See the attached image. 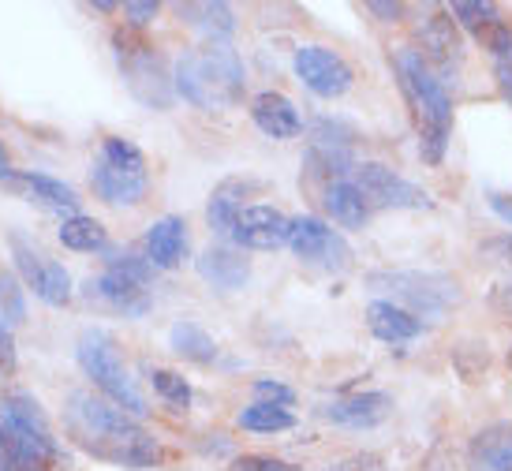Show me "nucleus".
<instances>
[{
	"label": "nucleus",
	"mask_w": 512,
	"mask_h": 471,
	"mask_svg": "<svg viewBox=\"0 0 512 471\" xmlns=\"http://www.w3.org/2000/svg\"><path fill=\"white\" fill-rule=\"evenodd\" d=\"M367 326H370V333H374L378 341H385V344L415 341V337L423 333V322H419L415 314H408L404 307H397V303H389V300L370 303V307H367Z\"/></svg>",
	"instance_id": "4be33fe9"
},
{
	"label": "nucleus",
	"mask_w": 512,
	"mask_h": 471,
	"mask_svg": "<svg viewBox=\"0 0 512 471\" xmlns=\"http://www.w3.org/2000/svg\"><path fill=\"white\" fill-rule=\"evenodd\" d=\"M8 180H15L19 187H27L30 199L42 202L45 210L79 217V195H75V187H68L64 180H53V176H45V172H12Z\"/></svg>",
	"instance_id": "5701e85b"
},
{
	"label": "nucleus",
	"mask_w": 512,
	"mask_h": 471,
	"mask_svg": "<svg viewBox=\"0 0 512 471\" xmlns=\"http://www.w3.org/2000/svg\"><path fill=\"white\" fill-rule=\"evenodd\" d=\"M86 292H90V300H101L105 307H113V311L124 314V318H139V314L150 311V296H146V288L139 285V281L124 277V273L105 270L98 281H90V285H86Z\"/></svg>",
	"instance_id": "dca6fc26"
},
{
	"label": "nucleus",
	"mask_w": 512,
	"mask_h": 471,
	"mask_svg": "<svg viewBox=\"0 0 512 471\" xmlns=\"http://www.w3.org/2000/svg\"><path fill=\"white\" fill-rule=\"evenodd\" d=\"M12 363H15V352H12V326L0 318V374L4 371H12Z\"/></svg>",
	"instance_id": "58836bf2"
},
{
	"label": "nucleus",
	"mask_w": 512,
	"mask_h": 471,
	"mask_svg": "<svg viewBox=\"0 0 512 471\" xmlns=\"http://www.w3.org/2000/svg\"><path fill=\"white\" fill-rule=\"evenodd\" d=\"M199 277L217 292H240L251 281V262L232 247H206L199 255Z\"/></svg>",
	"instance_id": "a211bd4d"
},
{
	"label": "nucleus",
	"mask_w": 512,
	"mask_h": 471,
	"mask_svg": "<svg viewBox=\"0 0 512 471\" xmlns=\"http://www.w3.org/2000/svg\"><path fill=\"white\" fill-rule=\"evenodd\" d=\"M486 255H498L501 262H512V236H501V240L486 243Z\"/></svg>",
	"instance_id": "37998d69"
},
{
	"label": "nucleus",
	"mask_w": 512,
	"mask_h": 471,
	"mask_svg": "<svg viewBox=\"0 0 512 471\" xmlns=\"http://www.w3.org/2000/svg\"><path fill=\"white\" fill-rule=\"evenodd\" d=\"M292 221L273 206H243L232 229V243H240L247 251H277L288 243Z\"/></svg>",
	"instance_id": "f8f14e48"
},
{
	"label": "nucleus",
	"mask_w": 512,
	"mask_h": 471,
	"mask_svg": "<svg viewBox=\"0 0 512 471\" xmlns=\"http://www.w3.org/2000/svg\"><path fill=\"white\" fill-rule=\"evenodd\" d=\"M490 307H494L501 318H512V281H505V285H498L490 292Z\"/></svg>",
	"instance_id": "ea45409f"
},
{
	"label": "nucleus",
	"mask_w": 512,
	"mask_h": 471,
	"mask_svg": "<svg viewBox=\"0 0 512 471\" xmlns=\"http://www.w3.org/2000/svg\"><path fill=\"white\" fill-rule=\"evenodd\" d=\"M109 270L124 273V277L139 281V285H146V281L154 277V266H150V258H143V255H109Z\"/></svg>",
	"instance_id": "72a5a7b5"
},
{
	"label": "nucleus",
	"mask_w": 512,
	"mask_h": 471,
	"mask_svg": "<svg viewBox=\"0 0 512 471\" xmlns=\"http://www.w3.org/2000/svg\"><path fill=\"white\" fill-rule=\"evenodd\" d=\"M34 292H38V300H45L49 307H64V303L72 300V277H68V270H64L60 262L45 258V270H42V277H38Z\"/></svg>",
	"instance_id": "c756f323"
},
{
	"label": "nucleus",
	"mask_w": 512,
	"mask_h": 471,
	"mask_svg": "<svg viewBox=\"0 0 512 471\" xmlns=\"http://www.w3.org/2000/svg\"><path fill=\"white\" fill-rule=\"evenodd\" d=\"M236 423L243 430H255V434H273V430L296 427V415L288 412V408H273V404H251V408H243Z\"/></svg>",
	"instance_id": "c85d7f7f"
},
{
	"label": "nucleus",
	"mask_w": 512,
	"mask_h": 471,
	"mask_svg": "<svg viewBox=\"0 0 512 471\" xmlns=\"http://www.w3.org/2000/svg\"><path fill=\"white\" fill-rule=\"evenodd\" d=\"M169 344L176 356L191 359V363H202V367L217 359L214 337H210L202 326H195V322H176V326L169 329Z\"/></svg>",
	"instance_id": "a878e982"
},
{
	"label": "nucleus",
	"mask_w": 512,
	"mask_h": 471,
	"mask_svg": "<svg viewBox=\"0 0 512 471\" xmlns=\"http://www.w3.org/2000/svg\"><path fill=\"white\" fill-rule=\"evenodd\" d=\"M0 318L8 322V326H19L23 318H27V300H23V288L15 281L12 273L0 270Z\"/></svg>",
	"instance_id": "2f4dec72"
},
{
	"label": "nucleus",
	"mask_w": 512,
	"mask_h": 471,
	"mask_svg": "<svg viewBox=\"0 0 512 471\" xmlns=\"http://www.w3.org/2000/svg\"><path fill=\"white\" fill-rule=\"evenodd\" d=\"M157 12H161L157 0H128V4H124V15H128V23L135 30H143L146 23H154Z\"/></svg>",
	"instance_id": "c9c22d12"
},
{
	"label": "nucleus",
	"mask_w": 512,
	"mask_h": 471,
	"mask_svg": "<svg viewBox=\"0 0 512 471\" xmlns=\"http://www.w3.org/2000/svg\"><path fill=\"white\" fill-rule=\"evenodd\" d=\"M60 243L68 247V251H101L105 243H109V236H105V229H101L94 217H68L64 225H60Z\"/></svg>",
	"instance_id": "cd10ccee"
},
{
	"label": "nucleus",
	"mask_w": 512,
	"mask_h": 471,
	"mask_svg": "<svg viewBox=\"0 0 512 471\" xmlns=\"http://www.w3.org/2000/svg\"><path fill=\"white\" fill-rule=\"evenodd\" d=\"M150 382H154V393H157V397L169 400L172 408H187V404H191V386L184 382V374L157 367V371L150 374Z\"/></svg>",
	"instance_id": "7c9ffc66"
},
{
	"label": "nucleus",
	"mask_w": 512,
	"mask_h": 471,
	"mask_svg": "<svg viewBox=\"0 0 512 471\" xmlns=\"http://www.w3.org/2000/svg\"><path fill=\"white\" fill-rule=\"evenodd\" d=\"M251 120H255V128L262 135H270V139H296L303 135V116L296 113V105L285 98V94H277V90H262L251 98Z\"/></svg>",
	"instance_id": "2eb2a0df"
},
{
	"label": "nucleus",
	"mask_w": 512,
	"mask_h": 471,
	"mask_svg": "<svg viewBox=\"0 0 512 471\" xmlns=\"http://www.w3.org/2000/svg\"><path fill=\"white\" fill-rule=\"evenodd\" d=\"M172 83H176V94L191 101L195 109H232L243 98L247 72H243L240 53L228 42H206L176 57Z\"/></svg>",
	"instance_id": "f03ea898"
},
{
	"label": "nucleus",
	"mask_w": 512,
	"mask_h": 471,
	"mask_svg": "<svg viewBox=\"0 0 512 471\" xmlns=\"http://www.w3.org/2000/svg\"><path fill=\"white\" fill-rule=\"evenodd\" d=\"M393 68H397L400 90H404V101H408L415 131H419V154L423 161L438 165L445 157L449 135H453V98L415 49H400L393 57Z\"/></svg>",
	"instance_id": "7ed1b4c3"
},
{
	"label": "nucleus",
	"mask_w": 512,
	"mask_h": 471,
	"mask_svg": "<svg viewBox=\"0 0 512 471\" xmlns=\"http://www.w3.org/2000/svg\"><path fill=\"white\" fill-rule=\"evenodd\" d=\"M255 397H258V404L288 408V404L296 400V393H292L288 386H281V382H270V378H258V382H255Z\"/></svg>",
	"instance_id": "f704fd0d"
},
{
	"label": "nucleus",
	"mask_w": 512,
	"mask_h": 471,
	"mask_svg": "<svg viewBox=\"0 0 512 471\" xmlns=\"http://www.w3.org/2000/svg\"><path fill=\"white\" fill-rule=\"evenodd\" d=\"M79 367L86 371V378H94V386L113 400L116 408H124V412L135 415V419L150 412L139 386L131 382L128 367H124V359H120L109 333L86 329L83 337H79Z\"/></svg>",
	"instance_id": "423d86ee"
},
{
	"label": "nucleus",
	"mask_w": 512,
	"mask_h": 471,
	"mask_svg": "<svg viewBox=\"0 0 512 471\" xmlns=\"http://www.w3.org/2000/svg\"><path fill=\"white\" fill-rule=\"evenodd\" d=\"M322 206H326V214L341 225V229H363L370 217V206L367 199L359 195V187L352 180H337V184L326 187V195H322Z\"/></svg>",
	"instance_id": "393cba45"
},
{
	"label": "nucleus",
	"mask_w": 512,
	"mask_h": 471,
	"mask_svg": "<svg viewBox=\"0 0 512 471\" xmlns=\"http://www.w3.org/2000/svg\"><path fill=\"white\" fill-rule=\"evenodd\" d=\"M0 471H53L42 460V453H34L23 438H15L12 430L0 423Z\"/></svg>",
	"instance_id": "bb28decb"
},
{
	"label": "nucleus",
	"mask_w": 512,
	"mask_h": 471,
	"mask_svg": "<svg viewBox=\"0 0 512 471\" xmlns=\"http://www.w3.org/2000/svg\"><path fill=\"white\" fill-rule=\"evenodd\" d=\"M374 285L389 288V296H393L389 303L404 307L419 322L423 318H441L453 303H460V285H456L453 277H445V273H378Z\"/></svg>",
	"instance_id": "0eeeda50"
},
{
	"label": "nucleus",
	"mask_w": 512,
	"mask_h": 471,
	"mask_svg": "<svg viewBox=\"0 0 512 471\" xmlns=\"http://www.w3.org/2000/svg\"><path fill=\"white\" fill-rule=\"evenodd\" d=\"M498 90L501 98L512 105V64H498Z\"/></svg>",
	"instance_id": "c03bdc74"
},
{
	"label": "nucleus",
	"mask_w": 512,
	"mask_h": 471,
	"mask_svg": "<svg viewBox=\"0 0 512 471\" xmlns=\"http://www.w3.org/2000/svg\"><path fill=\"white\" fill-rule=\"evenodd\" d=\"M288 247L296 251V258L314 262V266H322V270H329V273L348 270V262H352V251H348V243H344L341 232H333L322 217H311V214L292 217Z\"/></svg>",
	"instance_id": "9d476101"
},
{
	"label": "nucleus",
	"mask_w": 512,
	"mask_h": 471,
	"mask_svg": "<svg viewBox=\"0 0 512 471\" xmlns=\"http://www.w3.org/2000/svg\"><path fill=\"white\" fill-rule=\"evenodd\" d=\"M419 45H423V49H415V53L423 57V64H427L438 79L449 72V68H456L460 57H464V53H460V34H456V27H453V15H445V12L430 15L427 23L419 27Z\"/></svg>",
	"instance_id": "4468645a"
},
{
	"label": "nucleus",
	"mask_w": 512,
	"mask_h": 471,
	"mask_svg": "<svg viewBox=\"0 0 512 471\" xmlns=\"http://www.w3.org/2000/svg\"><path fill=\"white\" fill-rule=\"evenodd\" d=\"M292 64H296L299 83L307 86L311 94H318V98H341V94H348V86H352L348 60L341 53L326 49V45H303V49H296Z\"/></svg>",
	"instance_id": "9b49d317"
},
{
	"label": "nucleus",
	"mask_w": 512,
	"mask_h": 471,
	"mask_svg": "<svg viewBox=\"0 0 512 471\" xmlns=\"http://www.w3.org/2000/svg\"><path fill=\"white\" fill-rule=\"evenodd\" d=\"M326 471H385V460L378 457V453H352V457L337 460V464Z\"/></svg>",
	"instance_id": "e433bc0d"
},
{
	"label": "nucleus",
	"mask_w": 512,
	"mask_h": 471,
	"mask_svg": "<svg viewBox=\"0 0 512 471\" xmlns=\"http://www.w3.org/2000/svg\"><path fill=\"white\" fill-rule=\"evenodd\" d=\"M490 210H494L505 225H512V195H501V191H494V195H490Z\"/></svg>",
	"instance_id": "79ce46f5"
},
{
	"label": "nucleus",
	"mask_w": 512,
	"mask_h": 471,
	"mask_svg": "<svg viewBox=\"0 0 512 471\" xmlns=\"http://www.w3.org/2000/svg\"><path fill=\"white\" fill-rule=\"evenodd\" d=\"M367 8H370L374 15H382L385 23H397L400 15H404V4H389V0H370Z\"/></svg>",
	"instance_id": "a19ab883"
},
{
	"label": "nucleus",
	"mask_w": 512,
	"mask_h": 471,
	"mask_svg": "<svg viewBox=\"0 0 512 471\" xmlns=\"http://www.w3.org/2000/svg\"><path fill=\"white\" fill-rule=\"evenodd\" d=\"M8 176H12V169H8V150L0 143V180H8Z\"/></svg>",
	"instance_id": "a18cd8bd"
},
{
	"label": "nucleus",
	"mask_w": 512,
	"mask_h": 471,
	"mask_svg": "<svg viewBox=\"0 0 512 471\" xmlns=\"http://www.w3.org/2000/svg\"><path fill=\"white\" fill-rule=\"evenodd\" d=\"M176 15L187 19L195 30H202L210 42H228L232 30H236L232 8L221 4V0H191V4H176Z\"/></svg>",
	"instance_id": "b1692460"
},
{
	"label": "nucleus",
	"mask_w": 512,
	"mask_h": 471,
	"mask_svg": "<svg viewBox=\"0 0 512 471\" xmlns=\"http://www.w3.org/2000/svg\"><path fill=\"white\" fill-rule=\"evenodd\" d=\"M90 187L109 206H139L146 195V157L143 150L120 135L101 143V157L90 169Z\"/></svg>",
	"instance_id": "39448f33"
},
{
	"label": "nucleus",
	"mask_w": 512,
	"mask_h": 471,
	"mask_svg": "<svg viewBox=\"0 0 512 471\" xmlns=\"http://www.w3.org/2000/svg\"><path fill=\"white\" fill-rule=\"evenodd\" d=\"M453 15L464 23V30H471V38L483 45V49H490V53L501 60H509L512 30L490 0H456Z\"/></svg>",
	"instance_id": "ddd939ff"
},
{
	"label": "nucleus",
	"mask_w": 512,
	"mask_h": 471,
	"mask_svg": "<svg viewBox=\"0 0 512 471\" xmlns=\"http://www.w3.org/2000/svg\"><path fill=\"white\" fill-rule=\"evenodd\" d=\"M187 255V225L184 217H161L146 232V258L154 270H176Z\"/></svg>",
	"instance_id": "412c9836"
},
{
	"label": "nucleus",
	"mask_w": 512,
	"mask_h": 471,
	"mask_svg": "<svg viewBox=\"0 0 512 471\" xmlns=\"http://www.w3.org/2000/svg\"><path fill=\"white\" fill-rule=\"evenodd\" d=\"M12 255H15V266H19V273H23V281H27L30 288L38 285V277H42L45 270V255H38L34 247H30L19 232L12 236Z\"/></svg>",
	"instance_id": "473e14b6"
},
{
	"label": "nucleus",
	"mask_w": 512,
	"mask_h": 471,
	"mask_svg": "<svg viewBox=\"0 0 512 471\" xmlns=\"http://www.w3.org/2000/svg\"><path fill=\"white\" fill-rule=\"evenodd\" d=\"M393 412V397L389 393H356V397L333 400L322 408L329 423H341V427H378Z\"/></svg>",
	"instance_id": "6ab92c4d"
},
{
	"label": "nucleus",
	"mask_w": 512,
	"mask_h": 471,
	"mask_svg": "<svg viewBox=\"0 0 512 471\" xmlns=\"http://www.w3.org/2000/svg\"><path fill=\"white\" fill-rule=\"evenodd\" d=\"M509 367H512V348H509Z\"/></svg>",
	"instance_id": "de8ad7c7"
},
{
	"label": "nucleus",
	"mask_w": 512,
	"mask_h": 471,
	"mask_svg": "<svg viewBox=\"0 0 512 471\" xmlns=\"http://www.w3.org/2000/svg\"><path fill=\"white\" fill-rule=\"evenodd\" d=\"M116 60H120V72L128 83L131 98L143 101L146 109H169L176 98V83H172L165 60L157 53V45H150L143 38V30H116L113 34Z\"/></svg>",
	"instance_id": "20e7f679"
},
{
	"label": "nucleus",
	"mask_w": 512,
	"mask_h": 471,
	"mask_svg": "<svg viewBox=\"0 0 512 471\" xmlns=\"http://www.w3.org/2000/svg\"><path fill=\"white\" fill-rule=\"evenodd\" d=\"M232 471H292L285 460H273V457H240L232 464Z\"/></svg>",
	"instance_id": "4c0bfd02"
},
{
	"label": "nucleus",
	"mask_w": 512,
	"mask_h": 471,
	"mask_svg": "<svg viewBox=\"0 0 512 471\" xmlns=\"http://www.w3.org/2000/svg\"><path fill=\"white\" fill-rule=\"evenodd\" d=\"M247 191H262V184L232 176V180H225V184L214 187L210 206H206V221H210V229H214L221 240H232V229H236V217L243 214V199H247Z\"/></svg>",
	"instance_id": "aec40b11"
},
{
	"label": "nucleus",
	"mask_w": 512,
	"mask_h": 471,
	"mask_svg": "<svg viewBox=\"0 0 512 471\" xmlns=\"http://www.w3.org/2000/svg\"><path fill=\"white\" fill-rule=\"evenodd\" d=\"M94 12H116V4L113 0H98V4H94Z\"/></svg>",
	"instance_id": "49530a36"
},
{
	"label": "nucleus",
	"mask_w": 512,
	"mask_h": 471,
	"mask_svg": "<svg viewBox=\"0 0 512 471\" xmlns=\"http://www.w3.org/2000/svg\"><path fill=\"white\" fill-rule=\"evenodd\" d=\"M64 427L83 453L105 460V464H116V468H154L161 460L157 438L135 415L116 408L113 400L83 393V389L68 397Z\"/></svg>",
	"instance_id": "f257e3e1"
},
{
	"label": "nucleus",
	"mask_w": 512,
	"mask_h": 471,
	"mask_svg": "<svg viewBox=\"0 0 512 471\" xmlns=\"http://www.w3.org/2000/svg\"><path fill=\"white\" fill-rule=\"evenodd\" d=\"M0 423L12 430L15 438H23L30 449H38L49 468H57L60 460H64L60 457L57 434H53V427H49L42 404L30 397V393H19V389L4 393V397H0Z\"/></svg>",
	"instance_id": "6e6552de"
},
{
	"label": "nucleus",
	"mask_w": 512,
	"mask_h": 471,
	"mask_svg": "<svg viewBox=\"0 0 512 471\" xmlns=\"http://www.w3.org/2000/svg\"><path fill=\"white\" fill-rule=\"evenodd\" d=\"M359 195L367 199V206L374 210H430L434 202L423 187L408 184L404 176H397L393 169H385L378 161H367V165H356V180Z\"/></svg>",
	"instance_id": "1a4fd4ad"
},
{
	"label": "nucleus",
	"mask_w": 512,
	"mask_h": 471,
	"mask_svg": "<svg viewBox=\"0 0 512 471\" xmlns=\"http://www.w3.org/2000/svg\"><path fill=\"white\" fill-rule=\"evenodd\" d=\"M471 471H512V419L490 423L468 442Z\"/></svg>",
	"instance_id": "f3484780"
}]
</instances>
